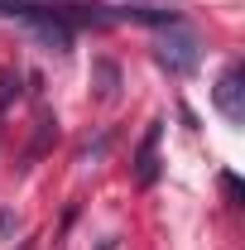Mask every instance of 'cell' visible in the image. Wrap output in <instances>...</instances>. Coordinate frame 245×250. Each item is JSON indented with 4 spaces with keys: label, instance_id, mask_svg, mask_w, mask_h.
I'll return each mask as SVG.
<instances>
[{
    "label": "cell",
    "instance_id": "cell-6",
    "mask_svg": "<svg viewBox=\"0 0 245 250\" xmlns=\"http://www.w3.org/2000/svg\"><path fill=\"white\" fill-rule=\"evenodd\" d=\"M10 101H20V72H15V67L0 72V116L10 111Z\"/></svg>",
    "mask_w": 245,
    "mask_h": 250
},
{
    "label": "cell",
    "instance_id": "cell-4",
    "mask_svg": "<svg viewBox=\"0 0 245 250\" xmlns=\"http://www.w3.org/2000/svg\"><path fill=\"white\" fill-rule=\"evenodd\" d=\"M159 135H163V125L154 121V125H149V135H144V145H140V168H135L140 188H149L154 178H159V159H154V145H159Z\"/></svg>",
    "mask_w": 245,
    "mask_h": 250
},
{
    "label": "cell",
    "instance_id": "cell-5",
    "mask_svg": "<svg viewBox=\"0 0 245 250\" xmlns=\"http://www.w3.org/2000/svg\"><path fill=\"white\" fill-rule=\"evenodd\" d=\"M121 15L135 20V24H163V29H178V24H183L178 10H149V5H130V10H121Z\"/></svg>",
    "mask_w": 245,
    "mask_h": 250
},
{
    "label": "cell",
    "instance_id": "cell-8",
    "mask_svg": "<svg viewBox=\"0 0 245 250\" xmlns=\"http://www.w3.org/2000/svg\"><path fill=\"white\" fill-rule=\"evenodd\" d=\"M29 5H39V0H0V15H15V20H20Z\"/></svg>",
    "mask_w": 245,
    "mask_h": 250
},
{
    "label": "cell",
    "instance_id": "cell-2",
    "mask_svg": "<svg viewBox=\"0 0 245 250\" xmlns=\"http://www.w3.org/2000/svg\"><path fill=\"white\" fill-rule=\"evenodd\" d=\"M154 58H159V67H168V72H178V77H183V72H192V67L202 62V43L178 24V34H173V39H163Z\"/></svg>",
    "mask_w": 245,
    "mask_h": 250
},
{
    "label": "cell",
    "instance_id": "cell-7",
    "mask_svg": "<svg viewBox=\"0 0 245 250\" xmlns=\"http://www.w3.org/2000/svg\"><path fill=\"white\" fill-rule=\"evenodd\" d=\"M96 77H101V96L116 92V67H111V62H96Z\"/></svg>",
    "mask_w": 245,
    "mask_h": 250
},
{
    "label": "cell",
    "instance_id": "cell-1",
    "mask_svg": "<svg viewBox=\"0 0 245 250\" xmlns=\"http://www.w3.org/2000/svg\"><path fill=\"white\" fill-rule=\"evenodd\" d=\"M212 101H216V111H221L231 125H241V121H245V67H241V62H231V67L216 77Z\"/></svg>",
    "mask_w": 245,
    "mask_h": 250
},
{
    "label": "cell",
    "instance_id": "cell-3",
    "mask_svg": "<svg viewBox=\"0 0 245 250\" xmlns=\"http://www.w3.org/2000/svg\"><path fill=\"white\" fill-rule=\"evenodd\" d=\"M20 20H24V24H29L34 34H39V39H43V43H48V48H72V29H67V24H62L58 15H53V10H48V5H29V10H24V15H20Z\"/></svg>",
    "mask_w": 245,
    "mask_h": 250
}]
</instances>
